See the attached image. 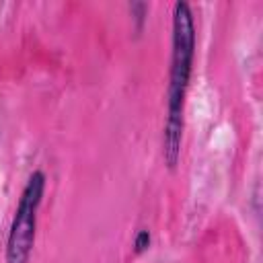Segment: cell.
Masks as SVG:
<instances>
[{
	"mask_svg": "<svg viewBox=\"0 0 263 263\" xmlns=\"http://www.w3.org/2000/svg\"><path fill=\"white\" fill-rule=\"evenodd\" d=\"M195 60V23L187 2L173 6L171 33V68L166 84V119L162 129V156L168 168H175L181 158L185 129V99Z\"/></svg>",
	"mask_w": 263,
	"mask_h": 263,
	"instance_id": "cell-1",
	"label": "cell"
},
{
	"mask_svg": "<svg viewBox=\"0 0 263 263\" xmlns=\"http://www.w3.org/2000/svg\"><path fill=\"white\" fill-rule=\"evenodd\" d=\"M45 173L33 171L21 191L4 249V263H29L35 247L37 216L45 193Z\"/></svg>",
	"mask_w": 263,
	"mask_h": 263,
	"instance_id": "cell-2",
	"label": "cell"
},
{
	"mask_svg": "<svg viewBox=\"0 0 263 263\" xmlns=\"http://www.w3.org/2000/svg\"><path fill=\"white\" fill-rule=\"evenodd\" d=\"M148 247H150V232L146 228H140L138 234L134 236V253L142 255V253L148 251Z\"/></svg>",
	"mask_w": 263,
	"mask_h": 263,
	"instance_id": "cell-3",
	"label": "cell"
}]
</instances>
